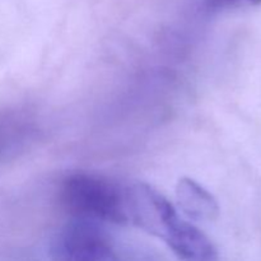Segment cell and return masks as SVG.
Returning <instances> with one entry per match:
<instances>
[{
    "label": "cell",
    "mask_w": 261,
    "mask_h": 261,
    "mask_svg": "<svg viewBox=\"0 0 261 261\" xmlns=\"http://www.w3.org/2000/svg\"><path fill=\"white\" fill-rule=\"evenodd\" d=\"M60 201L75 219L125 224V186L92 173H74L63 181Z\"/></svg>",
    "instance_id": "cell-1"
},
{
    "label": "cell",
    "mask_w": 261,
    "mask_h": 261,
    "mask_svg": "<svg viewBox=\"0 0 261 261\" xmlns=\"http://www.w3.org/2000/svg\"><path fill=\"white\" fill-rule=\"evenodd\" d=\"M55 261H124L98 223L75 219L64 227L53 244Z\"/></svg>",
    "instance_id": "cell-2"
},
{
    "label": "cell",
    "mask_w": 261,
    "mask_h": 261,
    "mask_svg": "<svg viewBox=\"0 0 261 261\" xmlns=\"http://www.w3.org/2000/svg\"><path fill=\"white\" fill-rule=\"evenodd\" d=\"M125 213L127 223L162 240L178 218L167 198L144 182L125 186Z\"/></svg>",
    "instance_id": "cell-3"
},
{
    "label": "cell",
    "mask_w": 261,
    "mask_h": 261,
    "mask_svg": "<svg viewBox=\"0 0 261 261\" xmlns=\"http://www.w3.org/2000/svg\"><path fill=\"white\" fill-rule=\"evenodd\" d=\"M163 241L182 261H218V251L203 231L189 222L177 218Z\"/></svg>",
    "instance_id": "cell-4"
},
{
    "label": "cell",
    "mask_w": 261,
    "mask_h": 261,
    "mask_svg": "<svg viewBox=\"0 0 261 261\" xmlns=\"http://www.w3.org/2000/svg\"><path fill=\"white\" fill-rule=\"evenodd\" d=\"M176 199L181 211L194 221H213L219 205L213 195L191 178H181L176 186Z\"/></svg>",
    "instance_id": "cell-5"
},
{
    "label": "cell",
    "mask_w": 261,
    "mask_h": 261,
    "mask_svg": "<svg viewBox=\"0 0 261 261\" xmlns=\"http://www.w3.org/2000/svg\"><path fill=\"white\" fill-rule=\"evenodd\" d=\"M251 3H254V4H261V0H250Z\"/></svg>",
    "instance_id": "cell-6"
}]
</instances>
